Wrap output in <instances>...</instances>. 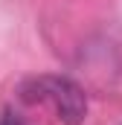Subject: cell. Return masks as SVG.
I'll return each mask as SVG.
<instances>
[{
	"label": "cell",
	"mask_w": 122,
	"mask_h": 125,
	"mask_svg": "<svg viewBox=\"0 0 122 125\" xmlns=\"http://www.w3.org/2000/svg\"><path fill=\"white\" fill-rule=\"evenodd\" d=\"M20 93L29 105L47 108L61 125H81L87 116L84 90L64 76H35L29 82H23Z\"/></svg>",
	"instance_id": "cell-1"
},
{
	"label": "cell",
	"mask_w": 122,
	"mask_h": 125,
	"mask_svg": "<svg viewBox=\"0 0 122 125\" xmlns=\"http://www.w3.org/2000/svg\"><path fill=\"white\" fill-rule=\"evenodd\" d=\"M0 125H26V122L18 119V116H12V114H6V116H0Z\"/></svg>",
	"instance_id": "cell-2"
}]
</instances>
